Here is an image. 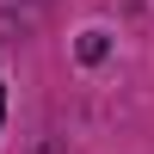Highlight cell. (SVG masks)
Here are the masks:
<instances>
[{"label": "cell", "instance_id": "obj_1", "mask_svg": "<svg viewBox=\"0 0 154 154\" xmlns=\"http://www.w3.org/2000/svg\"><path fill=\"white\" fill-rule=\"evenodd\" d=\"M80 62H105V31H86L80 37Z\"/></svg>", "mask_w": 154, "mask_h": 154}, {"label": "cell", "instance_id": "obj_3", "mask_svg": "<svg viewBox=\"0 0 154 154\" xmlns=\"http://www.w3.org/2000/svg\"><path fill=\"white\" fill-rule=\"evenodd\" d=\"M0 123H6V86H0Z\"/></svg>", "mask_w": 154, "mask_h": 154}, {"label": "cell", "instance_id": "obj_2", "mask_svg": "<svg viewBox=\"0 0 154 154\" xmlns=\"http://www.w3.org/2000/svg\"><path fill=\"white\" fill-rule=\"evenodd\" d=\"M37 154H62V142H43V148H37Z\"/></svg>", "mask_w": 154, "mask_h": 154}]
</instances>
